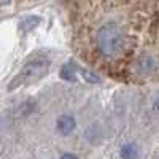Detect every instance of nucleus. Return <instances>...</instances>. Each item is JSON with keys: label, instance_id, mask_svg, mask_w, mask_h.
Instances as JSON below:
<instances>
[{"label": "nucleus", "instance_id": "nucleus-1", "mask_svg": "<svg viewBox=\"0 0 159 159\" xmlns=\"http://www.w3.org/2000/svg\"><path fill=\"white\" fill-rule=\"evenodd\" d=\"M97 48L103 56H116L123 48L124 37L116 24H105L97 32Z\"/></svg>", "mask_w": 159, "mask_h": 159}, {"label": "nucleus", "instance_id": "nucleus-2", "mask_svg": "<svg viewBox=\"0 0 159 159\" xmlns=\"http://www.w3.org/2000/svg\"><path fill=\"white\" fill-rule=\"evenodd\" d=\"M48 67H49V62L46 59H35V61L27 62L21 69V72L11 80L8 89L13 91L19 86H25V84H30V83L37 81V80H40L48 72Z\"/></svg>", "mask_w": 159, "mask_h": 159}, {"label": "nucleus", "instance_id": "nucleus-3", "mask_svg": "<svg viewBox=\"0 0 159 159\" xmlns=\"http://www.w3.org/2000/svg\"><path fill=\"white\" fill-rule=\"evenodd\" d=\"M57 130L61 132L62 135H69L73 132V129L76 127V123H75V118L72 115H62L57 118Z\"/></svg>", "mask_w": 159, "mask_h": 159}, {"label": "nucleus", "instance_id": "nucleus-4", "mask_svg": "<svg viewBox=\"0 0 159 159\" xmlns=\"http://www.w3.org/2000/svg\"><path fill=\"white\" fill-rule=\"evenodd\" d=\"M121 157L123 159H139V150L134 143H126L121 148Z\"/></svg>", "mask_w": 159, "mask_h": 159}, {"label": "nucleus", "instance_id": "nucleus-5", "mask_svg": "<svg viewBox=\"0 0 159 159\" xmlns=\"http://www.w3.org/2000/svg\"><path fill=\"white\" fill-rule=\"evenodd\" d=\"M78 73H81V76L86 80L88 83H92V84L100 83V78H99L97 75H94L92 72H89V70H86V69H83V67H78Z\"/></svg>", "mask_w": 159, "mask_h": 159}, {"label": "nucleus", "instance_id": "nucleus-6", "mask_svg": "<svg viewBox=\"0 0 159 159\" xmlns=\"http://www.w3.org/2000/svg\"><path fill=\"white\" fill-rule=\"evenodd\" d=\"M61 78L67 80V81H75V80H76V73H75V70L72 69L70 64L64 65V67L61 69Z\"/></svg>", "mask_w": 159, "mask_h": 159}, {"label": "nucleus", "instance_id": "nucleus-7", "mask_svg": "<svg viewBox=\"0 0 159 159\" xmlns=\"http://www.w3.org/2000/svg\"><path fill=\"white\" fill-rule=\"evenodd\" d=\"M61 159H78V157L75 154H72V153H65V154H62Z\"/></svg>", "mask_w": 159, "mask_h": 159}]
</instances>
